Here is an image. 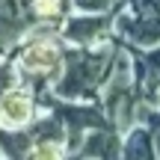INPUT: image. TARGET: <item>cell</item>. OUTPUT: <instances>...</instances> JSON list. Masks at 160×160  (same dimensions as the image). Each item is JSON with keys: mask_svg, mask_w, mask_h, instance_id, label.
I'll list each match as a JSON object with an SVG mask.
<instances>
[{"mask_svg": "<svg viewBox=\"0 0 160 160\" xmlns=\"http://www.w3.org/2000/svg\"><path fill=\"white\" fill-rule=\"evenodd\" d=\"M116 42H104L95 48H71L65 45L62 74L53 83L51 95L62 101H95L101 95V86L107 83L116 62Z\"/></svg>", "mask_w": 160, "mask_h": 160, "instance_id": "obj_1", "label": "cell"}, {"mask_svg": "<svg viewBox=\"0 0 160 160\" xmlns=\"http://www.w3.org/2000/svg\"><path fill=\"white\" fill-rule=\"evenodd\" d=\"M116 15L110 12H71L62 24H59V39L71 48H95L104 45L113 36Z\"/></svg>", "mask_w": 160, "mask_h": 160, "instance_id": "obj_2", "label": "cell"}, {"mask_svg": "<svg viewBox=\"0 0 160 160\" xmlns=\"http://www.w3.org/2000/svg\"><path fill=\"white\" fill-rule=\"evenodd\" d=\"M113 36L131 42V45H139V48H157L160 45V15H139V12L116 15Z\"/></svg>", "mask_w": 160, "mask_h": 160, "instance_id": "obj_3", "label": "cell"}, {"mask_svg": "<svg viewBox=\"0 0 160 160\" xmlns=\"http://www.w3.org/2000/svg\"><path fill=\"white\" fill-rule=\"evenodd\" d=\"M33 18L27 15L21 0H0V57L21 45L33 33Z\"/></svg>", "mask_w": 160, "mask_h": 160, "instance_id": "obj_4", "label": "cell"}, {"mask_svg": "<svg viewBox=\"0 0 160 160\" xmlns=\"http://www.w3.org/2000/svg\"><path fill=\"white\" fill-rule=\"evenodd\" d=\"M36 113H39V104L27 86H15L0 95V125L3 128H30Z\"/></svg>", "mask_w": 160, "mask_h": 160, "instance_id": "obj_5", "label": "cell"}, {"mask_svg": "<svg viewBox=\"0 0 160 160\" xmlns=\"http://www.w3.org/2000/svg\"><path fill=\"white\" fill-rule=\"evenodd\" d=\"M27 15L33 18V24H48V27H59L65 18L74 12L71 0H21Z\"/></svg>", "mask_w": 160, "mask_h": 160, "instance_id": "obj_6", "label": "cell"}, {"mask_svg": "<svg viewBox=\"0 0 160 160\" xmlns=\"http://www.w3.org/2000/svg\"><path fill=\"white\" fill-rule=\"evenodd\" d=\"M122 160H157L154 142L145 125H133L128 131V139L122 142Z\"/></svg>", "mask_w": 160, "mask_h": 160, "instance_id": "obj_7", "label": "cell"}, {"mask_svg": "<svg viewBox=\"0 0 160 160\" xmlns=\"http://www.w3.org/2000/svg\"><path fill=\"white\" fill-rule=\"evenodd\" d=\"M30 148H33V137L27 128L0 125V160H24Z\"/></svg>", "mask_w": 160, "mask_h": 160, "instance_id": "obj_8", "label": "cell"}, {"mask_svg": "<svg viewBox=\"0 0 160 160\" xmlns=\"http://www.w3.org/2000/svg\"><path fill=\"white\" fill-rule=\"evenodd\" d=\"M24 160H68V151L62 142H33Z\"/></svg>", "mask_w": 160, "mask_h": 160, "instance_id": "obj_9", "label": "cell"}, {"mask_svg": "<svg viewBox=\"0 0 160 160\" xmlns=\"http://www.w3.org/2000/svg\"><path fill=\"white\" fill-rule=\"evenodd\" d=\"M15 86H21V68H18L15 59L0 57V95L15 89Z\"/></svg>", "mask_w": 160, "mask_h": 160, "instance_id": "obj_10", "label": "cell"}, {"mask_svg": "<svg viewBox=\"0 0 160 160\" xmlns=\"http://www.w3.org/2000/svg\"><path fill=\"white\" fill-rule=\"evenodd\" d=\"M139 122L148 128L151 142H154V151H157V160H160V110H148V107H142V116H139Z\"/></svg>", "mask_w": 160, "mask_h": 160, "instance_id": "obj_11", "label": "cell"}, {"mask_svg": "<svg viewBox=\"0 0 160 160\" xmlns=\"http://www.w3.org/2000/svg\"><path fill=\"white\" fill-rule=\"evenodd\" d=\"M131 6L139 15H160V0H131Z\"/></svg>", "mask_w": 160, "mask_h": 160, "instance_id": "obj_12", "label": "cell"}, {"mask_svg": "<svg viewBox=\"0 0 160 160\" xmlns=\"http://www.w3.org/2000/svg\"><path fill=\"white\" fill-rule=\"evenodd\" d=\"M77 160H92V157H77Z\"/></svg>", "mask_w": 160, "mask_h": 160, "instance_id": "obj_13", "label": "cell"}]
</instances>
